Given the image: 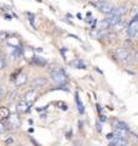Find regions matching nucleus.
Listing matches in <instances>:
<instances>
[{"label": "nucleus", "instance_id": "nucleus-1", "mask_svg": "<svg viewBox=\"0 0 138 146\" xmlns=\"http://www.w3.org/2000/svg\"><path fill=\"white\" fill-rule=\"evenodd\" d=\"M50 76L55 84L57 85H63L67 82V76L64 74V72L62 71V68L59 67H53L50 70Z\"/></svg>", "mask_w": 138, "mask_h": 146}, {"label": "nucleus", "instance_id": "nucleus-2", "mask_svg": "<svg viewBox=\"0 0 138 146\" xmlns=\"http://www.w3.org/2000/svg\"><path fill=\"white\" fill-rule=\"evenodd\" d=\"M114 55H115V57H116L118 60H120V61H127L128 58L131 57V55H130V52H128V50L125 49V48H118V49H115Z\"/></svg>", "mask_w": 138, "mask_h": 146}, {"label": "nucleus", "instance_id": "nucleus-3", "mask_svg": "<svg viewBox=\"0 0 138 146\" xmlns=\"http://www.w3.org/2000/svg\"><path fill=\"white\" fill-rule=\"evenodd\" d=\"M97 7H98V10L102 12V13H105V15H113L114 6H112V5H110V4H108V3L97 4Z\"/></svg>", "mask_w": 138, "mask_h": 146}, {"label": "nucleus", "instance_id": "nucleus-4", "mask_svg": "<svg viewBox=\"0 0 138 146\" xmlns=\"http://www.w3.org/2000/svg\"><path fill=\"white\" fill-rule=\"evenodd\" d=\"M36 96H38V93H36V90L35 89H30V90H28L24 94V101L28 104V105H32L36 100Z\"/></svg>", "mask_w": 138, "mask_h": 146}, {"label": "nucleus", "instance_id": "nucleus-5", "mask_svg": "<svg viewBox=\"0 0 138 146\" xmlns=\"http://www.w3.org/2000/svg\"><path fill=\"white\" fill-rule=\"evenodd\" d=\"M9 125H10L12 129H18V128L21 127V121H20V117H18L17 115H10V117H9Z\"/></svg>", "mask_w": 138, "mask_h": 146}, {"label": "nucleus", "instance_id": "nucleus-6", "mask_svg": "<svg viewBox=\"0 0 138 146\" xmlns=\"http://www.w3.org/2000/svg\"><path fill=\"white\" fill-rule=\"evenodd\" d=\"M138 33V20L131 21L130 26L127 27V34L128 36H135Z\"/></svg>", "mask_w": 138, "mask_h": 146}, {"label": "nucleus", "instance_id": "nucleus-7", "mask_svg": "<svg viewBox=\"0 0 138 146\" xmlns=\"http://www.w3.org/2000/svg\"><path fill=\"white\" fill-rule=\"evenodd\" d=\"M27 80H28V78H27L26 73H18V76L15 78V84L16 86H22L27 83Z\"/></svg>", "mask_w": 138, "mask_h": 146}, {"label": "nucleus", "instance_id": "nucleus-8", "mask_svg": "<svg viewBox=\"0 0 138 146\" xmlns=\"http://www.w3.org/2000/svg\"><path fill=\"white\" fill-rule=\"evenodd\" d=\"M127 12H128V7L127 6H119V7H114L113 15L118 16V17H121L124 15H126Z\"/></svg>", "mask_w": 138, "mask_h": 146}, {"label": "nucleus", "instance_id": "nucleus-9", "mask_svg": "<svg viewBox=\"0 0 138 146\" xmlns=\"http://www.w3.org/2000/svg\"><path fill=\"white\" fill-rule=\"evenodd\" d=\"M16 110H17L18 113H26V112H28V110H29V105L27 104L24 100H22V101H20L17 104Z\"/></svg>", "mask_w": 138, "mask_h": 146}, {"label": "nucleus", "instance_id": "nucleus-10", "mask_svg": "<svg viewBox=\"0 0 138 146\" xmlns=\"http://www.w3.org/2000/svg\"><path fill=\"white\" fill-rule=\"evenodd\" d=\"M9 117H10V110L5 106H1L0 107V122L9 119Z\"/></svg>", "mask_w": 138, "mask_h": 146}, {"label": "nucleus", "instance_id": "nucleus-11", "mask_svg": "<svg viewBox=\"0 0 138 146\" xmlns=\"http://www.w3.org/2000/svg\"><path fill=\"white\" fill-rule=\"evenodd\" d=\"M45 84H46V79L43 78V77H38V78H35L32 82V86H33V88H41V86H44Z\"/></svg>", "mask_w": 138, "mask_h": 146}, {"label": "nucleus", "instance_id": "nucleus-12", "mask_svg": "<svg viewBox=\"0 0 138 146\" xmlns=\"http://www.w3.org/2000/svg\"><path fill=\"white\" fill-rule=\"evenodd\" d=\"M114 135L116 136V138H121V139H127L128 138V130H125V129H116L114 130Z\"/></svg>", "mask_w": 138, "mask_h": 146}, {"label": "nucleus", "instance_id": "nucleus-13", "mask_svg": "<svg viewBox=\"0 0 138 146\" xmlns=\"http://www.w3.org/2000/svg\"><path fill=\"white\" fill-rule=\"evenodd\" d=\"M112 143L115 145V146H128V143L126 139H121V138H115L112 140Z\"/></svg>", "mask_w": 138, "mask_h": 146}, {"label": "nucleus", "instance_id": "nucleus-14", "mask_svg": "<svg viewBox=\"0 0 138 146\" xmlns=\"http://www.w3.org/2000/svg\"><path fill=\"white\" fill-rule=\"evenodd\" d=\"M105 20H107V22L109 23V27L110 28H112L113 26H115L118 23L119 21L121 20V17H118V16H114V15H110V17H108V18H105Z\"/></svg>", "mask_w": 138, "mask_h": 146}, {"label": "nucleus", "instance_id": "nucleus-15", "mask_svg": "<svg viewBox=\"0 0 138 146\" xmlns=\"http://www.w3.org/2000/svg\"><path fill=\"white\" fill-rule=\"evenodd\" d=\"M126 26V23H125V21H124L122 20V18H121V20L120 21H119L118 22V23L116 25H115V26H113L112 27V31H114V32H118V31H121L122 28H124V27H125Z\"/></svg>", "mask_w": 138, "mask_h": 146}, {"label": "nucleus", "instance_id": "nucleus-16", "mask_svg": "<svg viewBox=\"0 0 138 146\" xmlns=\"http://www.w3.org/2000/svg\"><path fill=\"white\" fill-rule=\"evenodd\" d=\"M114 127H115V129H116V128H119V129H125V130H128V127H127V124H125V123H124V122L115 121V122H114Z\"/></svg>", "mask_w": 138, "mask_h": 146}, {"label": "nucleus", "instance_id": "nucleus-17", "mask_svg": "<svg viewBox=\"0 0 138 146\" xmlns=\"http://www.w3.org/2000/svg\"><path fill=\"white\" fill-rule=\"evenodd\" d=\"M98 27H99V31H105V29H109V28H110V27H109V23L107 22V20L101 21V22H99V25H98Z\"/></svg>", "mask_w": 138, "mask_h": 146}, {"label": "nucleus", "instance_id": "nucleus-18", "mask_svg": "<svg viewBox=\"0 0 138 146\" xmlns=\"http://www.w3.org/2000/svg\"><path fill=\"white\" fill-rule=\"evenodd\" d=\"M23 54H24V56L27 58H29V60H33L34 58V54H33V50L32 49H26L24 51H23Z\"/></svg>", "mask_w": 138, "mask_h": 146}, {"label": "nucleus", "instance_id": "nucleus-19", "mask_svg": "<svg viewBox=\"0 0 138 146\" xmlns=\"http://www.w3.org/2000/svg\"><path fill=\"white\" fill-rule=\"evenodd\" d=\"M101 34H102V31H99V29H95V31H92L91 32V36H93L95 39H98Z\"/></svg>", "mask_w": 138, "mask_h": 146}, {"label": "nucleus", "instance_id": "nucleus-20", "mask_svg": "<svg viewBox=\"0 0 138 146\" xmlns=\"http://www.w3.org/2000/svg\"><path fill=\"white\" fill-rule=\"evenodd\" d=\"M33 61L35 62V63H38V65H40V66H43V65H45V60H41L40 57H34L33 58Z\"/></svg>", "mask_w": 138, "mask_h": 146}, {"label": "nucleus", "instance_id": "nucleus-21", "mask_svg": "<svg viewBox=\"0 0 138 146\" xmlns=\"http://www.w3.org/2000/svg\"><path fill=\"white\" fill-rule=\"evenodd\" d=\"M6 67V61L3 56H0V70H4Z\"/></svg>", "mask_w": 138, "mask_h": 146}, {"label": "nucleus", "instance_id": "nucleus-22", "mask_svg": "<svg viewBox=\"0 0 138 146\" xmlns=\"http://www.w3.org/2000/svg\"><path fill=\"white\" fill-rule=\"evenodd\" d=\"M5 131H6V127H5V124H4L3 122H0V134L5 133Z\"/></svg>", "mask_w": 138, "mask_h": 146}, {"label": "nucleus", "instance_id": "nucleus-23", "mask_svg": "<svg viewBox=\"0 0 138 146\" xmlns=\"http://www.w3.org/2000/svg\"><path fill=\"white\" fill-rule=\"evenodd\" d=\"M73 65L76 66V67H79V68H81V67H85V65H84V63H82L81 61H75L74 63H73Z\"/></svg>", "mask_w": 138, "mask_h": 146}, {"label": "nucleus", "instance_id": "nucleus-24", "mask_svg": "<svg viewBox=\"0 0 138 146\" xmlns=\"http://www.w3.org/2000/svg\"><path fill=\"white\" fill-rule=\"evenodd\" d=\"M4 95H5V88L0 86V98H4Z\"/></svg>", "mask_w": 138, "mask_h": 146}, {"label": "nucleus", "instance_id": "nucleus-25", "mask_svg": "<svg viewBox=\"0 0 138 146\" xmlns=\"http://www.w3.org/2000/svg\"><path fill=\"white\" fill-rule=\"evenodd\" d=\"M114 138H115L114 134H108V135H107V139H108V140H113Z\"/></svg>", "mask_w": 138, "mask_h": 146}, {"label": "nucleus", "instance_id": "nucleus-26", "mask_svg": "<svg viewBox=\"0 0 138 146\" xmlns=\"http://www.w3.org/2000/svg\"><path fill=\"white\" fill-rule=\"evenodd\" d=\"M92 1H95L97 4H102V3H107V0H92Z\"/></svg>", "mask_w": 138, "mask_h": 146}, {"label": "nucleus", "instance_id": "nucleus-27", "mask_svg": "<svg viewBox=\"0 0 138 146\" xmlns=\"http://www.w3.org/2000/svg\"><path fill=\"white\" fill-rule=\"evenodd\" d=\"M135 58H136V61H138V51H137L136 55H135Z\"/></svg>", "mask_w": 138, "mask_h": 146}, {"label": "nucleus", "instance_id": "nucleus-28", "mask_svg": "<svg viewBox=\"0 0 138 146\" xmlns=\"http://www.w3.org/2000/svg\"><path fill=\"white\" fill-rule=\"evenodd\" d=\"M109 146H115V145H114V144H113V143H112V144H110V145H109Z\"/></svg>", "mask_w": 138, "mask_h": 146}, {"label": "nucleus", "instance_id": "nucleus-29", "mask_svg": "<svg viewBox=\"0 0 138 146\" xmlns=\"http://www.w3.org/2000/svg\"><path fill=\"white\" fill-rule=\"evenodd\" d=\"M136 146H138V145H136Z\"/></svg>", "mask_w": 138, "mask_h": 146}]
</instances>
